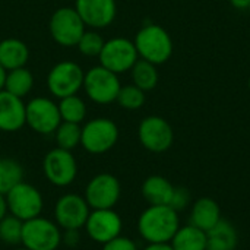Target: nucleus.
Listing matches in <instances>:
<instances>
[{
  "label": "nucleus",
  "instance_id": "obj_1",
  "mask_svg": "<svg viewBox=\"0 0 250 250\" xmlns=\"http://www.w3.org/2000/svg\"><path fill=\"white\" fill-rule=\"evenodd\" d=\"M179 227L177 211L168 205H149L138 220V231L146 243H170Z\"/></svg>",
  "mask_w": 250,
  "mask_h": 250
},
{
  "label": "nucleus",
  "instance_id": "obj_2",
  "mask_svg": "<svg viewBox=\"0 0 250 250\" xmlns=\"http://www.w3.org/2000/svg\"><path fill=\"white\" fill-rule=\"evenodd\" d=\"M138 56L154 64H163L173 54V41L170 34L160 25L148 23L142 26L135 37Z\"/></svg>",
  "mask_w": 250,
  "mask_h": 250
},
{
  "label": "nucleus",
  "instance_id": "obj_3",
  "mask_svg": "<svg viewBox=\"0 0 250 250\" xmlns=\"http://www.w3.org/2000/svg\"><path fill=\"white\" fill-rule=\"evenodd\" d=\"M63 230L54 220L42 215L23 223L21 245L28 250H57L62 246Z\"/></svg>",
  "mask_w": 250,
  "mask_h": 250
},
{
  "label": "nucleus",
  "instance_id": "obj_4",
  "mask_svg": "<svg viewBox=\"0 0 250 250\" xmlns=\"http://www.w3.org/2000/svg\"><path fill=\"white\" fill-rule=\"evenodd\" d=\"M82 88L92 103L105 105L117 100L122 85L119 75L98 64L85 72Z\"/></svg>",
  "mask_w": 250,
  "mask_h": 250
},
{
  "label": "nucleus",
  "instance_id": "obj_5",
  "mask_svg": "<svg viewBox=\"0 0 250 250\" xmlns=\"http://www.w3.org/2000/svg\"><path fill=\"white\" fill-rule=\"evenodd\" d=\"M119 141L117 125L105 117H95L82 126L81 145L82 148L92 154L101 155L108 152Z\"/></svg>",
  "mask_w": 250,
  "mask_h": 250
},
{
  "label": "nucleus",
  "instance_id": "obj_6",
  "mask_svg": "<svg viewBox=\"0 0 250 250\" xmlns=\"http://www.w3.org/2000/svg\"><path fill=\"white\" fill-rule=\"evenodd\" d=\"M7 211L21 221H29L40 217L44 208V198L41 192L31 183L21 182L12 188L6 195Z\"/></svg>",
  "mask_w": 250,
  "mask_h": 250
},
{
  "label": "nucleus",
  "instance_id": "obj_7",
  "mask_svg": "<svg viewBox=\"0 0 250 250\" xmlns=\"http://www.w3.org/2000/svg\"><path fill=\"white\" fill-rule=\"evenodd\" d=\"M42 173L47 182L56 188L70 186L78 176V163L72 151L53 148L42 160Z\"/></svg>",
  "mask_w": 250,
  "mask_h": 250
},
{
  "label": "nucleus",
  "instance_id": "obj_8",
  "mask_svg": "<svg viewBox=\"0 0 250 250\" xmlns=\"http://www.w3.org/2000/svg\"><path fill=\"white\" fill-rule=\"evenodd\" d=\"M85 72L82 67L70 60L59 62L47 75V88L56 98H64L78 94L83 86Z\"/></svg>",
  "mask_w": 250,
  "mask_h": 250
},
{
  "label": "nucleus",
  "instance_id": "obj_9",
  "mask_svg": "<svg viewBox=\"0 0 250 250\" xmlns=\"http://www.w3.org/2000/svg\"><path fill=\"white\" fill-rule=\"evenodd\" d=\"M89 212L91 208L82 195L64 193L54 204L53 220L63 231L81 230L83 229Z\"/></svg>",
  "mask_w": 250,
  "mask_h": 250
},
{
  "label": "nucleus",
  "instance_id": "obj_10",
  "mask_svg": "<svg viewBox=\"0 0 250 250\" xmlns=\"http://www.w3.org/2000/svg\"><path fill=\"white\" fill-rule=\"evenodd\" d=\"M50 35L62 47H76L85 23L75 10V7H59L50 18Z\"/></svg>",
  "mask_w": 250,
  "mask_h": 250
},
{
  "label": "nucleus",
  "instance_id": "obj_11",
  "mask_svg": "<svg viewBox=\"0 0 250 250\" xmlns=\"http://www.w3.org/2000/svg\"><path fill=\"white\" fill-rule=\"evenodd\" d=\"M122 196V186L116 176L100 173L94 176L85 188L83 198L91 209H111Z\"/></svg>",
  "mask_w": 250,
  "mask_h": 250
},
{
  "label": "nucleus",
  "instance_id": "obj_12",
  "mask_svg": "<svg viewBox=\"0 0 250 250\" xmlns=\"http://www.w3.org/2000/svg\"><path fill=\"white\" fill-rule=\"evenodd\" d=\"M138 59L139 56L135 42L123 37H117L105 41L98 56L100 64L114 72L116 75L130 70L133 64L138 62Z\"/></svg>",
  "mask_w": 250,
  "mask_h": 250
},
{
  "label": "nucleus",
  "instance_id": "obj_13",
  "mask_svg": "<svg viewBox=\"0 0 250 250\" xmlns=\"http://www.w3.org/2000/svg\"><path fill=\"white\" fill-rule=\"evenodd\" d=\"M26 125L40 135H51L62 123L59 105L47 97H35L25 104Z\"/></svg>",
  "mask_w": 250,
  "mask_h": 250
},
{
  "label": "nucleus",
  "instance_id": "obj_14",
  "mask_svg": "<svg viewBox=\"0 0 250 250\" xmlns=\"http://www.w3.org/2000/svg\"><path fill=\"white\" fill-rule=\"evenodd\" d=\"M83 229L86 231V236L92 242L103 246L122 236L123 221L122 217L114 211V208L91 209Z\"/></svg>",
  "mask_w": 250,
  "mask_h": 250
},
{
  "label": "nucleus",
  "instance_id": "obj_15",
  "mask_svg": "<svg viewBox=\"0 0 250 250\" xmlns=\"http://www.w3.org/2000/svg\"><path fill=\"white\" fill-rule=\"evenodd\" d=\"M138 136L145 149L157 154L167 151L174 141L170 123L160 116L145 117L138 127Z\"/></svg>",
  "mask_w": 250,
  "mask_h": 250
},
{
  "label": "nucleus",
  "instance_id": "obj_16",
  "mask_svg": "<svg viewBox=\"0 0 250 250\" xmlns=\"http://www.w3.org/2000/svg\"><path fill=\"white\" fill-rule=\"evenodd\" d=\"M75 10L85 26L100 29L113 23L117 15L116 0H75Z\"/></svg>",
  "mask_w": 250,
  "mask_h": 250
},
{
  "label": "nucleus",
  "instance_id": "obj_17",
  "mask_svg": "<svg viewBox=\"0 0 250 250\" xmlns=\"http://www.w3.org/2000/svg\"><path fill=\"white\" fill-rule=\"evenodd\" d=\"M26 125L25 103L22 98L1 89L0 91V130L18 132Z\"/></svg>",
  "mask_w": 250,
  "mask_h": 250
},
{
  "label": "nucleus",
  "instance_id": "obj_18",
  "mask_svg": "<svg viewBox=\"0 0 250 250\" xmlns=\"http://www.w3.org/2000/svg\"><path fill=\"white\" fill-rule=\"evenodd\" d=\"M29 59L28 45L19 38H4L0 41V64L6 70L23 67Z\"/></svg>",
  "mask_w": 250,
  "mask_h": 250
},
{
  "label": "nucleus",
  "instance_id": "obj_19",
  "mask_svg": "<svg viewBox=\"0 0 250 250\" xmlns=\"http://www.w3.org/2000/svg\"><path fill=\"white\" fill-rule=\"evenodd\" d=\"M237 242V230L230 221L220 220L207 231V250H236Z\"/></svg>",
  "mask_w": 250,
  "mask_h": 250
},
{
  "label": "nucleus",
  "instance_id": "obj_20",
  "mask_svg": "<svg viewBox=\"0 0 250 250\" xmlns=\"http://www.w3.org/2000/svg\"><path fill=\"white\" fill-rule=\"evenodd\" d=\"M221 220V211L217 202L211 198H201L193 204L190 212V224L202 231L211 230Z\"/></svg>",
  "mask_w": 250,
  "mask_h": 250
},
{
  "label": "nucleus",
  "instance_id": "obj_21",
  "mask_svg": "<svg viewBox=\"0 0 250 250\" xmlns=\"http://www.w3.org/2000/svg\"><path fill=\"white\" fill-rule=\"evenodd\" d=\"M174 186L163 176H151L142 185V196L149 205H170Z\"/></svg>",
  "mask_w": 250,
  "mask_h": 250
},
{
  "label": "nucleus",
  "instance_id": "obj_22",
  "mask_svg": "<svg viewBox=\"0 0 250 250\" xmlns=\"http://www.w3.org/2000/svg\"><path fill=\"white\" fill-rule=\"evenodd\" d=\"M174 250H207V233L189 224L179 227L170 242Z\"/></svg>",
  "mask_w": 250,
  "mask_h": 250
},
{
  "label": "nucleus",
  "instance_id": "obj_23",
  "mask_svg": "<svg viewBox=\"0 0 250 250\" xmlns=\"http://www.w3.org/2000/svg\"><path fill=\"white\" fill-rule=\"evenodd\" d=\"M32 86H34V75L25 66L13 70H7L6 81H4V91L19 98H23L31 92Z\"/></svg>",
  "mask_w": 250,
  "mask_h": 250
},
{
  "label": "nucleus",
  "instance_id": "obj_24",
  "mask_svg": "<svg viewBox=\"0 0 250 250\" xmlns=\"http://www.w3.org/2000/svg\"><path fill=\"white\" fill-rule=\"evenodd\" d=\"M133 85L141 88L142 91H151L158 83V70L157 64L146 62L144 59H138V62L130 69Z\"/></svg>",
  "mask_w": 250,
  "mask_h": 250
},
{
  "label": "nucleus",
  "instance_id": "obj_25",
  "mask_svg": "<svg viewBox=\"0 0 250 250\" xmlns=\"http://www.w3.org/2000/svg\"><path fill=\"white\" fill-rule=\"evenodd\" d=\"M57 105H59L62 122H69V123L81 125L85 120V117H86L85 101L78 94L60 98V103Z\"/></svg>",
  "mask_w": 250,
  "mask_h": 250
},
{
  "label": "nucleus",
  "instance_id": "obj_26",
  "mask_svg": "<svg viewBox=\"0 0 250 250\" xmlns=\"http://www.w3.org/2000/svg\"><path fill=\"white\" fill-rule=\"evenodd\" d=\"M23 180L22 166L12 158H0V193L6 195Z\"/></svg>",
  "mask_w": 250,
  "mask_h": 250
},
{
  "label": "nucleus",
  "instance_id": "obj_27",
  "mask_svg": "<svg viewBox=\"0 0 250 250\" xmlns=\"http://www.w3.org/2000/svg\"><path fill=\"white\" fill-rule=\"evenodd\" d=\"M81 135H82V127L78 123H69V122H62L59 127L54 132L56 144L57 148L73 151L76 146L81 145Z\"/></svg>",
  "mask_w": 250,
  "mask_h": 250
},
{
  "label": "nucleus",
  "instance_id": "obj_28",
  "mask_svg": "<svg viewBox=\"0 0 250 250\" xmlns=\"http://www.w3.org/2000/svg\"><path fill=\"white\" fill-rule=\"evenodd\" d=\"M22 227L23 221L7 214L0 221V240L9 246H18L22 240Z\"/></svg>",
  "mask_w": 250,
  "mask_h": 250
},
{
  "label": "nucleus",
  "instance_id": "obj_29",
  "mask_svg": "<svg viewBox=\"0 0 250 250\" xmlns=\"http://www.w3.org/2000/svg\"><path fill=\"white\" fill-rule=\"evenodd\" d=\"M145 91H142L136 85H126L120 88L116 101L125 110H139L145 104Z\"/></svg>",
  "mask_w": 250,
  "mask_h": 250
},
{
  "label": "nucleus",
  "instance_id": "obj_30",
  "mask_svg": "<svg viewBox=\"0 0 250 250\" xmlns=\"http://www.w3.org/2000/svg\"><path fill=\"white\" fill-rule=\"evenodd\" d=\"M104 38L97 31H85L78 41L76 47L81 54L86 57H98L103 47H104Z\"/></svg>",
  "mask_w": 250,
  "mask_h": 250
},
{
  "label": "nucleus",
  "instance_id": "obj_31",
  "mask_svg": "<svg viewBox=\"0 0 250 250\" xmlns=\"http://www.w3.org/2000/svg\"><path fill=\"white\" fill-rule=\"evenodd\" d=\"M190 202V193L186 188H174V193H173V198L170 201V205L174 211H182L185 209Z\"/></svg>",
  "mask_w": 250,
  "mask_h": 250
},
{
  "label": "nucleus",
  "instance_id": "obj_32",
  "mask_svg": "<svg viewBox=\"0 0 250 250\" xmlns=\"http://www.w3.org/2000/svg\"><path fill=\"white\" fill-rule=\"evenodd\" d=\"M101 250H138V246L132 239L125 237V236H119L114 240L103 245Z\"/></svg>",
  "mask_w": 250,
  "mask_h": 250
},
{
  "label": "nucleus",
  "instance_id": "obj_33",
  "mask_svg": "<svg viewBox=\"0 0 250 250\" xmlns=\"http://www.w3.org/2000/svg\"><path fill=\"white\" fill-rule=\"evenodd\" d=\"M79 230H64L62 236V245L67 248H76L79 245Z\"/></svg>",
  "mask_w": 250,
  "mask_h": 250
},
{
  "label": "nucleus",
  "instance_id": "obj_34",
  "mask_svg": "<svg viewBox=\"0 0 250 250\" xmlns=\"http://www.w3.org/2000/svg\"><path fill=\"white\" fill-rule=\"evenodd\" d=\"M144 250H174L170 243H148Z\"/></svg>",
  "mask_w": 250,
  "mask_h": 250
},
{
  "label": "nucleus",
  "instance_id": "obj_35",
  "mask_svg": "<svg viewBox=\"0 0 250 250\" xmlns=\"http://www.w3.org/2000/svg\"><path fill=\"white\" fill-rule=\"evenodd\" d=\"M9 214L7 211V202H6V196L0 193V221Z\"/></svg>",
  "mask_w": 250,
  "mask_h": 250
},
{
  "label": "nucleus",
  "instance_id": "obj_36",
  "mask_svg": "<svg viewBox=\"0 0 250 250\" xmlns=\"http://www.w3.org/2000/svg\"><path fill=\"white\" fill-rule=\"evenodd\" d=\"M231 6L239 9V10H243V9H249L250 0H230Z\"/></svg>",
  "mask_w": 250,
  "mask_h": 250
},
{
  "label": "nucleus",
  "instance_id": "obj_37",
  "mask_svg": "<svg viewBox=\"0 0 250 250\" xmlns=\"http://www.w3.org/2000/svg\"><path fill=\"white\" fill-rule=\"evenodd\" d=\"M6 73H7V70L0 64V91L1 89H4V81H6Z\"/></svg>",
  "mask_w": 250,
  "mask_h": 250
},
{
  "label": "nucleus",
  "instance_id": "obj_38",
  "mask_svg": "<svg viewBox=\"0 0 250 250\" xmlns=\"http://www.w3.org/2000/svg\"><path fill=\"white\" fill-rule=\"evenodd\" d=\"M13 250H28V249H25V248L22 246V248H16V249H13Z\"/></svg>",
  "mask_w": 250,
  "mask_h": 250
},
{
  "label": "nucleus",
  "instance_id": "obj_39",
  "mask_svg": "<svg viewBox=\"0 0 250 250\" xmlns=\"http://www.w3.org/2000/svg\"><path fill=\"white\" fill-rule=\"evenodd\" d=\"M249 89H250V78H249Z\"/></svg>",
  "mask_w": 250,
  "mask_h": 250
},
{
  "label": "nucleus",
  "instance_id": "obj_40",
  "mask_svg": "<svg viewBox=\"0 0 250 250\" xmlns=\"http://www.w3.org/2000/svg\"><path fill=\"white\" fill-rule=\"evenodd\" d=\"M249 9H250V6H249Z\"/></svg>",
  "mask_w": 250,
  "mask_h": 250
}]
</instances>
